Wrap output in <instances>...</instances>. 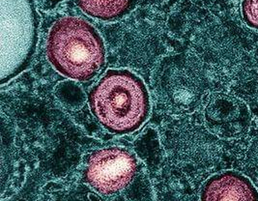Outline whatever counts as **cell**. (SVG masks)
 Instances as JSON below:
<instances>
[{
  "mask_svg": "<svg viewBox=\"0 0 258 201\" xmlns=\"http://www.w3.org/2000/svg\"><path fill=\"white\" fill-rule=\"evenodd\" d=\"M90 109L111 133L139 130L150 114V97L140 77L129 70H108L88 94Z\"/></svg>",
  "mask_w": 258,
  "mask_h": 201,
  "instance_id": "cell-1",
  "label": "cell"
},
{
  "mask_svg": "<svg viewBox=\"0 0 258 201\" xmlns=\"http://www.w3.org/2000/svg\"><path fill=\"white\" fill-rule=\"evenodd\" d=\"M47 54L49 63L60 75L88 82L104 67L106 47L93 25L82 18L64 17L50 28Z\"/></svg>",
  "mask_w": 258,
  "mask_h": 201,
  "instance_id": "cell-2",
  "label": "cell"
},
{
  "mask_svg": "<svg viewBox=\"0 0 258 201\" xmlns=\"http://www.w3.org/2000/svg\"><path fill=\"white\" fill-rule=\"evenodd\" d=\"M39 15L34 0H1V83L29 65L35 51Z\"/></svg>",
  "mask_w": 258,
  "mask_h": 201,
  "instance_id": "cell-3",
  "label": "cell"
},
{
  "mask_svg": "<svg viewBox=\"0 0 258 201\" xmlns=\"http://www.w3.org/2000/svg\"><path fill=\"white\" fill-rule=\"evenodd\" d=\"M153 89L165 111L174 115L192 113L204 99L203 73L186 54H171L161 60L153 75Z\"/></svg>",
  "mask_w": 258,
  "mask_h": 201,
  "instance_id": "cell-4",
  "label": "cell"
},
{
  "mask_svg": "<svg viewBox=\"0 0 258 201\" xmlns=\"http://www.w3.org/2000/svg\"><path fill=\"white\" fill-rule=\"evenodd\" d=\"M137 158L127 149L106 147L90 155L85 168V182L102 194L125 189L138 172Z\"/></svg>",
  "mask_w": 258,
  "mask_h": 201,
  "instance_id": "cell-5",
  "label": "cell"
},
{
  "mask_svg": "<svg viewBox=\"0 0 258 201\" xmlns=\"http://www.w3.org/2000/svg\"><path fill=\"white\" fill-rule=\"evenodd\" d=\"M207 129L222 139H238L250 128L251 113L243 100L228 93L212 95L204 109Z\"/></svg>",
  "mask_w": 258,
  "mask_h": 201,
  "instance_id": "cell-6",
  "label": "cell"
},
{
  "mask_svg": "<svg viewBox=\"0 0 258 201\" xmlns=\"http://www.w3.org/2000/svg\"><path fill=\"white\" fill-rule=\"evenodd\" d=\"M200 201H258V190L244 174L227 170L213 175L203 184Z\"/></svg>",
  "mask_w": 258,
  "mask_h": 201,
  "instance_id": "cell-7",
  "label": "cell"
},
{
  "mask_svg": "<svg viewBox=\"0 0 258 201\" xmlns=\"http://www.w3.org/2000/svg\"><path fill=\"white\" fill-rule=\"evenodd\" d=\"M82 12L99 21L113 22L132 12L140 0H75Z\"/></svg>",
  "mask_w": 258,
  "mask_h": 201,
  "instance_id": "cell-8",
  "label": "cell"
},
{
  "mask_svg": "<svg viewBox=\"0 0 258 201\" xmlns=\"http://www.w3.org/2000/svg\"><path fill=\"white\" fill-rule=\"evenodd\" d=\"M241 12L245 24L258 32V0H242Z\"/></svg>",
  "mask_w": 258,
  "mask_h": 201,
  "instance_id": "cell-9",
  "label": "cell"
}]
</instances>
